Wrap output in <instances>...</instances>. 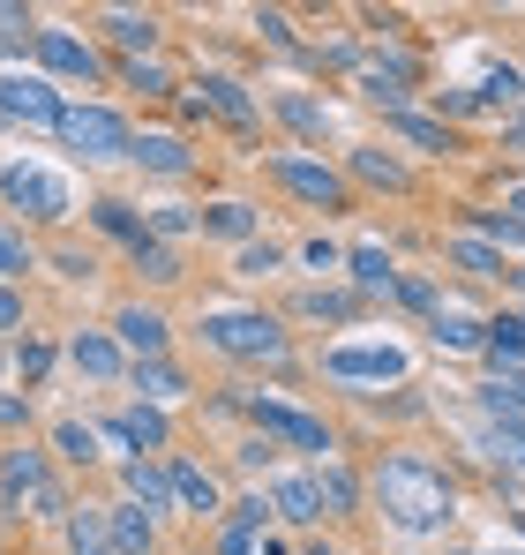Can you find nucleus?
<instances>
[{
	"mask_svg": "<svg viewBox=\"0 0 525 555\" xmlns=\"http://www.w3.org/2000/svg\"><path fill=\"white\" fill-rule=\"evenodd\" d=\"M368 503L398 526V533H443L450 518H458V480L443 473L436 459H421V451H390V459L368 473Z\"/></svg>",
	"mask_w": 525,
	"mask_h": 555,
	"instance_id": "1",
	"label": "nucleus"
},
{
	"mask_svg": "<svg viewBox=\"0 0 525 555\" xmlns=\"http://www.w3.org/2000/svg\"><path fill=\"white\" fill-rule=\"evenodd\" d=\"M68 511H76V495H68V480H61L46 443H0V518L8 526H23V518L61 526Z\"/></svg>",
	"mask_w": 525,
	"mask_h": 555,
	"instance_id": "2",
	"label": "nucleus"
},
{
	"mask_svg": "<svg viewBox=\"0 0 525 555\" xmlns=\"http://www.w3.org/2000/svg\"><path fill=\"white\" fill-rule=\"evenodd\" d=\"M195 331H203V346L218 361H241V369H278L293 353V338H285V323L270 308H203Z\"/></svg>",
	"mask_w": 525,
	"mask_h": 555,
	"instance_id": "3",
	"label": "nucleus"
},
{
	"mask_svg": "<svg viewBox=\"0 0 525 555\" xmlns=\"http://www.w3.org/2000/svg\"><path fill=\"white\" fill-rule=\"evenodd\" d=\"M53 135H61L84 166H120V158L136 151V120H128L120 105H68Z\"/></svg>",
	"mask_w": 525,
	"mask_h": 555,
	"instance_id": "4",
	"label": "nucleus"
},
{
	"mask_svg": "<svg viewBox=\"0 0 525 555\" xmlns=\"http://www.w3.org/2000/svg\"><path fill=\"white\" fill-rule=\"evenodd\" d=\"M0 203L15 218H30V225H68L76 218V188L61 181V173H46V166H30V158L0 166Z\"/></svg>",
	"mask_w": 525,
	"mask_h": 555,
	"instance_id": "5",
	"label": "nucleus"
},
{
	"mask_svg": "<svg viewBox=\"0 0 525 555\" xmlns=\"http://www.w3.org/2000/svg\"><path fill=\"white\" fill-rule=\"evenodd\" d=\"M241 421L270 436V443H293V451H308V459H338V436H331V421H316V413H300V405H285V398H241Z\"/></svg>",
	"mask_w": 525,
	"mask_h": 555,
	"instance_id": "6",
	"label": "nucleus"
},
{
	"mask_svg": "<svg viewBox=\"0 0 525 555\" xmlns=\"http://www.w3.org/2000/svg\"><path fill=\"white\" fill-rule=\"evenodd\" d=\"M262 173L285 188V195H300L308 210H353L346 166H323V158H300V151H270V158H262Z\"/></svg>",
	"mask_w": 525,
	"mask_h": 555,
	"instance_id": "7",
	"label": "nucleus"
},
{
	"mask_svg": "<svg viewBox=\"0 0 525 555\" xmlns=\"http://www.w3.org/2000/svg\"><path fill=\"white\" fill-rule=\"evenodd\" d=\"M98 436L120 443V459H174V413L166 405H143V398H128L120 413H105Z\"/></svg>",
	"mask_w": 525,
	"mask_h": 555,
	"instance_id": "8",
	"label": "nucleus"
},
{
	"mask_svg": "<svg viewBox=\"0 0 525 555\" xmlns=\"http://www.w3.org/2000/svg\"><path fill=\"white\" fill-rule=\"evenodd\" d=\"M105 331H113V346L128 353V369H136V361H166V353H174V323H166V308H158V300H120Z\"/></svg>",
	"mask_w": 525,
	"mask_h": 555,
	"instance_id": "9",
	"label": "nucleus"
},
{
	"mask_svg": "<svg viewBox=\"0 0 525 555\" xmlns=\"http://www.w3.org/2000/svg\"><path fill=\"white\" fill-rule=\"evenodd\" d=\"M30 53H38V76H46V83H53V76H84V83H105V61H98V46H90L84 30H68V23H38Z\"/></svg>",
	"mask_w": 525,
	"mask_h": 555,
	"instance_id": "10",
	"label": "nucleus"
},
{
	"mask_svg": "<svg viewBox=\"0 0 525 555\" xmlns=\"http://www.w3.org/2000/svg\"><path fill=\"white\" fill-rule=\"evenodd\" d=\"M61 113H68V98L53 91L38 68H30V76H23V68H0V120H8V128H15V120H23V128H61Z\"/></svg>",
	"mask_w": 525,
	"mask_h": 555,
	"instance_id": "11",
	"label": "nucleus"
},
{
	"mask_svg": "<svg viewBox=\"0 0 525 555\" xmlns=\"http://www.w3.org/2000/svg\"><path fill=\"white\" fill-rule=\"evenodd\" d=\"M421 83V68H413V53H360V68H353V91L368 98V105H383V113H406V98Z\"/></svg>",
	"mask_w": 525,
	"mask_h": 555,
	"instance_id": "12",
	"label": "nucleus"
},
{
	"mask_svg": "<svg viewBox=\"0 0 525 555\" xmlns=\"http://www.w3.org/2000/svg\"><path fill=\"white\" fill-rule=\"evenodd\" d=\"M188 91H195V98H188V113H195V120L210 113V120H226V128H241V135H256L262 105L248 98V83H233V76H195Z\"/></svg>",
	"mask_w": 525,
	"mask_h": 555,
	"instance_id": "13",
	"label": "nucleus"
},
{
	"mask_svg": "<svg viewBox=\"0 0 525 555\" xmlns=\"http://www.w3.org/2000/svg\"><path fill=\"white\" fill-rule=\"evenodd\" d=\"M166 480H174V511L203 518V526H218V518H226V488H218V473H210V465H195L188 451H174V459H166Z\"/></svg>",
	"mask_w": 525,
	"mask_h": 555,
	"instance_id": "14",
	"label": "nucleus"
},
{
	"mask_svg": "<svg viewBox=\"0 0 525 555\" xmlns=\"http://www.w3.org/2000/svg\"><path fill=\"white\" fill-rule=\"evenodd\" d=\"M98 30L120 46V61H158L166 15H158V8H98Z\"/></svg>",
	"mask_w": 525,
	"mask_h": 555,
	"instance_id": "15",
	"label": "nucleus"
},
{
	"mask_svg": "<svg viewBox=\"0 0 525 555\" xmlns=\"http://www.w3.org/2000/svg\"><path fill=\"white\" fill-rule=\"evenodd\" d=\"M270 518L293 526V533H316L323 526V495H316V473H270Z\"/></svg>",
	"mask_w": 525,
	"mask_h": 555,
	"instance_id": "16",
	"label": "nucleus"
},
{
	"mask_svg": "<svg viewBox=\"0 0 525 555\" xmlns=\"http://www.w3.org/2000/svg\"><path fill=\"white\" fill-rule=\"evenodd\" d=\"M128 166H143V173H158V181H180V173H195V143H188L180 128H136Z\"/></svg>",
	"mask_w": 525,
	"mask_h": 555,
	"instance_id": "17",
	"label": "nucleus"
},
{
	"mask_svg": "<svg viewBox=\"0 0 525 555\" xmlns=\"http://www.w3.org/2000/svg\"><path fill=\"white\" fill-rule=\"evenodd\" d=\"M308 473H316L323 518H331V526H353V518H360V503H368V473H353L346 459H323V465H308Z\"/></svg>",
	"mask_w": 525,
	"mask_h": 555,
	"instance_id": "18",
	"label": "nucleus"
},
{
	"mask_svg": "<svg viewBox=\"0 0 525 555\" xmlns=\"http://www.w3.org/2000/svg\"><path fill=\"white\" fill-rule=\"evenodd\" d=\"M120 503L151 511V518H174V480H166V459H120Z\"/></svg>",
	"mask_w": 525,
	"mask_h": 555,
	"instance_id": "19",
	"label": "nucleus"
},
{
	"mask_svg": "<svg viewBox=\"0 0 525 555\" xmlns=\"http://www.w3.org/2000/svg\"><path fill=\"white\" fill-rule=\"evenodd\" d=\"M68 361H76V375H90L98 390L128 383V353L113 346V331H76V338H68Z\"/></svg>",
	"mask_w": 525,
	"mask_h": 555,
	"instance_id": "20",
	"label": "nucleus"
},
{
	"mask_svg": "<svg viewBox=\"0 0 525 555\" xmlns=\"http://www.w3.org/2000/svg\"><path fill=\"white\" fill-rule=\"evenodd\" d=\"M203 241H233V248H248L262 241V210L248 195H218V203H203Z\"/></svg>",
	"mask_w": 525,
	"mask_h": 555,
	"instance_id": "21",
	"label": "nucleus"
},
{
	"mask_svg": "<svg viewBox=\"0 0 525 555\" xmlns=\"http://www.w3.org/2000/svg\"><path fill=\"white\" fill-rule=\"evenodd\" d=\"M323 369L338 383H383V375H406V353H390V346H331Z\"/></svg>",
	"mask_w": 525,
	"mask_h": 555,
	"instance_id": "22",
	"label": "nucleus"
},
{
	"mask_svg": "<svg viewBox=\"0 0 525 555\" xmlns=\"http://www.w3.org/2000/svg\"><path fill=\"white\" fill-rule=\"evenodd\" d=\"M46 451H53V465H68V473H90V465L105 459V436H98V421H53Z\"/></svg>",
	"mask_w": 525,
	"mask_h": 555,
	"instance_id": "23",
	"label": "nucleus"
},
{
	"mask_svg": "<svg viewBox=\"0 0 525 555\" xmlns=\"http://www.w3.org/2000/svg\"><path fill=\"white\" fill-rule=\"evenodd\" d=\"M105 533H113V555H158V518L136 503H105Z\"/></svg>",
	"mask_w": 525,
	"mask_h": 555,
	"instance_id": "24",
	"label": "nucleus"
},
{
	"mask_svg": "<svg viewBox=\"0 0 525 555\" xmlns=\"http://www.w3.org/2000/svg\"><path fill=\"white\" fill-rule=\"evenodd\" d=\"M128 383H136V398H143V405H166V413L188 398V369H180L174 353H166V361H136Z\"/></svg>",
	"mask_w": 525,
	"mask_h": 555,
	"instance_id": "25",
	"label": "nucleus"
},
{
	"mask_svg": "<svg viewBox=\"0 0 525 555\" xmlns=\"http://www.w3.org/2000/svg\"><path fill=\"white\" fill-rule=\"evenodd\" d=\"M346 278H353V293H398V256L390 248H375V241H360V248H346Z\"/></svg>",
	"mask_w": 525,
	"mask_h": 555,
	"instance_id": "26",
	"label": "nucleus"
},
{
	"mask_svg": "<svg viewBox=\"0 0 525 555\" xmlns=\"http://www.w3.org/2000/svg\"><path fill=\"white\" fill-rule=\"evenodd\" d=\"M270 113H278L300 143H323V135H331V105L308 98V91H278V98H270Z\"/></svg>",
	"mask_w": 525,
	"mask_h": 555,
	"instance_id": "27",
	"label": "nucleus"
},
{
	"mask_svg": "<svg viewBox=\"0 0 525 555\" xmlns=\"http://www.w3.org/2000/svg\"><path fill=\"white\" fill-rule=\"evenodd\" d=\"M383 128H390V135H406V143H421L428 158H450V151H458L450 120H436V113H413V105H406V113H383Z\"/></svg>",
	"mask_w": 525,
	"mask_h": 555,
	"instance_id": "28",
	"label": "nucleus"
},
{
	"mask_svg": "<svg viewBox=\"0 0 525 555\" xmlns=\"http://www.w3.org/2000/svg\"><path fill=\"white\" fill-rule=\"evenodd\" d=\"M346 181H368V188H390V195H398V188H413V173H406L390 151H375V143H353V151H346Z\"/></svg>",
	"mask_w": 525,
	"mask_h": 555,
	"instance_id": "29",
	"label": "nucleus"
},
{
	"mask_svg": "<svg viewBox=\"0 0 525 555\" xmlns=\"http://www.w3.org/2000/svg\"><path fill=\"white\" fill-rule=\"evenodd\" d=\"M61 541H68V555H113V533H105V503H76V511L61 518Z\"/></svg>",
	"mask_w": 525,
	"mask_h": 555,
	"instance_id": "30",
	"label": "nucleus"
},
{
	"mask_svg": "<svg viewBox=\"0 0 525 555\" xmlns=\"http://www.w3.org/2000/svg\"><path fill=\"white\" fill-rule=\"evenodd\" d=\"M90 225H98L105 241H120V248L143 241V210H136L128 195H98V203H90Z\"/></svg>",
	"mask_w": 525,
	"mask_h": 555,
	"instance_id": "31",
	"label": "nucleus"
},
{
	"mask_svg": "<svg viewBox=\"0 0 525 555\" xmlns=\"http://www.w3.org/2000/svg\"><path fill=\"white\" fill-rule=\"evenodd\" d=\"M443 263H458L465 278H481V285H488V278H503V256H496L481 233H450V241H443Z\"/></svg>",
	"mask_w": 525,
	"mask_h": 555,
	"instance_id": "32",
	"label": "nucleus"
},
{
	"mask_svg": "<svg viewBox=\"0 0 525 555\" xmlns=\"http://www.w3.org/2000/svg\"><path fill=\"white\" fill-rule=\"evenodd\" d=\"M428 331H436V346H450V353H481V338H488V323L465 315V308H450V300L428 315Z\"/></svg>",
	"mask_w": 525,
	"mask_h": 555,
	"instance_id": "33",
	"label": "nucleus"
},
{
	"mask_svg": "<svg viewBox=\"0 0 525 555\" xmlns=\"http://www.w3.org/2000/svg\"><path fill=\"white\" fill-rule=\"evenodd\" d=\"M180 233H203V203H158V210H143V241L174 248Z\"/></svg>",
	"mask_w": 525,
	"mask_h": 555,
	"instance_id": "34",
	"label": "nucleus"
},
{
	"mask_svg": "<svg viewBox=\"0 0 525 555\" xmlns=\"http://www.w3.org/2000/svg\"><path fill=\"white\" fill-rule=\"evenodd\" d=\"M481 353H488L496 369H525V323H518V315H488V338H481Z\"/></svg>",
	"mask_w": 525,
	"mask_h": 555,
	"instance_id": "35",
	"label": "nucleus"
},
{
	"mask_svg": "<svg viewBox=\"0 0 525 555\" xmlns=\"http://www.w3.org/2000/svg\"><path fill=\"white\" fill-rule=\"evenodd\" d=\"M128 263H136V278H151V285H180V248H166V241H136L128 248Z\"/></svg>",
	"mask_w": 525,
	"mask_h": 555,
	"instance_id": "36",
	"label": "nucleus"
},
{
	"mask_svg": "<svg viewBox=\"0 0 525 555\" xmlns=\"http://www.w3.org/2000/svg\"><path fill=\"white\" fill-rule=\"evenodd\" d=\"M120 91H136V98H174V68L166 61H120Z\"/></svg>",
	"mask_w": 525,
	"mask_h": 555,
	"instance_id": "37",
	"label": "nucleus"
},
{
	"mask_svg": "<svg viewBox=\"0 0 525 555\" xmlns=\"http://www.w3.org/2000/svg\"><path fill=\"white\" fill-rule=\"evenodd\" d=\"M285 263H293L285 241H248V248H233V278H278Z\"/></svg>",
	"mask_w": 525,
	"mask_h": 555,
	"instance_id": "38",
	"label": "nucleus"
},
{
	"mask_svg": "<svg viewBox=\"0 0 525 555\" xmlns=\"http://www.w3.org/2000/svg\"><path fill=\"white\" fill-rule=\"evenodd\" d=\"M465 233H481L496 256H503V248H518V256H525V225L511 218V210H473V225H465Z\"/></svg>",
	"mask_w": 525,
	"mask_h": 555,
	"instance_id": "39",
	"label": "nucleus"
},
{
	"mask_svg": "<svg viewBox=\"0 0 525 555\" xmlns=\"http://www.w3.org/2000/svg\"><path fill=\"white\" fill-rule=\"evenodd\" d=\"M38 271V248L23 241V225H0V285H23Z\"/></svg>",
	"mask_w": 525,
	"mask_h": 555,
	"instance_id": "40",
	"label": "nucleus"
},
{
	"mask_svg": "<svg viewBox=\"0 0 525 555\" xmlns=\"http://www.w3.org/2000/svg\"><path fill=\"white\" fill-rule=\"evenodd\" d=\"M8 361H15V375H23V390H38V383H46V375H53V346H46V338H30V331H23V338H15V346H8Z\"/></svg>",
	"mask_w": 525,
	"mask_h": 555,
	"instance_id": "41",
	"label": "nucleus"
},
{
	"mask_svg": "<svg viewBox=\"0 0 525 555\" xmlns=\"http://www.w3.org/2000/svg\"><path fill=\"white\" fill-rule=\"evenodd\" d=\"M300 308H308L316 323H353V315H360V293H338V285H316V293H308Z\"/></svg>",
	"mask_w": 525,
	"mask_h": 555,
	"instance_id": "42",
	"label": "nucleus"
},
{
	"mask_svg": "<svg viewBox=\"0 0 525 555\" xmlns=\"http://www.w3.org/2000/svg\"><path fill=\"white\" fill-rule=\"evenodd\" d=\"M390 300H406V308L436 315V308H443V285H436V278H421V271H398V293H390Z\"/></svg>",
	"mask_w": 525,
	"mask_h": 555,
	"instance_id": "43",
	"label": "nucleus"
},
{
	"mask_svg": "<svg viewBox=\"0 0 525 555\" xmlns=\"http://www.w3.org/2000/svg\"><path fill=\"white\" fill-rule=\"evenodd\" d=\"M300 263H308V271H316V278H346V248L316 233V241H300Z\"/></svg>",
	"mask_w": 525,
	"mask_h": 555,
	"instance_id": "44",
	"label": "nucleus"
},
{
	"mask_svg": "<svg viewBox=\"0 0 525 555\" xmlns=\"http://www.w3.org/2000/svg\"><path fill=\"white\" fill-rule=\"evenodd\" d=\"M23 323H30L23 285H0V346H15V338H23Z\"/></svg>",
	"mask_w": 525,
	"mask_h": 555,
	"instance_id": "45",
	"label": "nucleus"
},
{
	"mask_svg": "<svg viewBox=\"0 0 525 555\" xmlns=\"http://www.w3.org/2000/svg\"><path fill=\"white\" fill-rule=\"evenodd\" d=\"M23 428H30V390H0V436L23 443Z\"/></svg>",
	"mask_w": 525,
	"mask_h": 555,
	"instance_id": "46",
	"label": "nucleus"
},
{
	"mask_svg": "<svg viewBox=\"0 0 525 555\" xmlns=\"http://www.w3.org/2000/svg\"><path fill=\"white\" fill-rule=\"evenodd\" d=\"M256 30L278 46V53H293V15H285V8H256Z\"/></svg>",
	"mask_w": 525,
	"mask_h": 555,
	"instance_id": "47",
	"label": "nucleus"
},
{
	"mask_svg": "<svg viewBox=\"0 0 525 555\" xmlns=\"http://www.w3.org/2000/svg\"><path fill=\"white\" fill-rule=\"evenodd\" d=\"M241 465H248V473H270V465H278V443L248 428V443H241Z\"/></svg>",
	"mask_w": 525,
	"mask_h": 555,
	"instance_id": "48",
	"label": "nucleus"
},
{
	"mask_svg": "<svg viewBox=\"0 0 525 555\" xmlns=\"http://www.w3.org/2000/svg\"><path fill=\"white\" fill-rule=\"evenodd\" d=\"M61 278H98V256H90V248H61Z\"/></svg>",
	"mask_w": 525,
	"mask_h": 555,
	"instance_id": "49",
	"label": "nucleus"
},
{
	"mask_svg": "<svg viewBox=\"0 0 525 555\" xmlns=\"http://www.w3.org/2000/svg\"><path fill=\"white\" fill-rule=\"evenodd\" d=\"M503 151H525V105H518V113H503Z\"/></svg>",
	"mask_w": 525,
	"mask_h": 555,
	"instance_id": "50",
	"label": "nucleus"
},
{
	"mask_svg": "<svg viewBox=\"0 0 525 555\" xmlns=\"http://www.w3.org/2000/svg\"><path fill=\"white\" fill-rule=\"evenodd\" d=\"M496 210H511V218L525 225V181H511V188H503V203H496Z\"/></svg>",
	"mask_w": 525,
	"mask_h": 555,
	"instance_id": "51",
	"label": "nucleus"
},
{
	"mask_svg": "<svg viewBox=\"0 0 525 555\" xmlns=\"http://www.w3.org/2000/svg\"><path fill=\"white\" fill-rule=\"evenodd\" d=\"M300 555H346V548H338V541H308Z\"/></svg>",
	"mask_w": 525,
	"mask_h": 555,
	"instance_id": "52",
	"label": "nucleus"
},
{
	"mask_svg": "<svg viewBox=\"0 0 525 555\" xmlns=\"http://www.w3.org/2000/svg\"><path fill=\"white\" fill-rule=\"evenodd\" d=\"M503 278H511V285H518V293H525V263H503Z\"/></svg>",
	"mask_w": 525,
	"mask_h": 555,
	"instance_id": "53",
	"label": "nucleus"
},
{
	"mask_svg": "<svg viewBox=\"0 0 525 555\" xmlns=\"http://www.w3.org/2000/svg\"><path fill=\"white\" fill-rule=\"evenodd\" d=\"M262 555H285V548H278V541H262Z\"/></svg>",
	"mask_w": 525,
	"mask_h": 555,
	"instance_id": "54",
	"label": "nucleus"
},
{
	"mask_svg": "<svg viewBox=\"0 0 525 555\" xmlns=\"http://www.w3.org/2000/svg\"><path fill=\"white\" fill-rule=\"evenodd\" d=\"M518 323H525V308H518Z\"/></svg>",
	"mask_w": 525,
	"mask_h": 555,
	"instance_id": "55",
	"label": "nucleus"
},
{
	"mask_svg": "<svg viewBox=\"0 0 525 555\" xmlns=\"http://www.w3.org/2000/svg\"><path fill=\"white\" fill-rule=\"evenodd\" d=\"M0 128H8V120H0Z\"/></svg>",
	"mask_w": 525,
	"mask_h": 555,
	"instance_id": "56",
	"label": "nucleus"
},
{
	"mask_svg": "<svg viewBox=\"0 0 525 555\" xmlns=\"http://www.w3.org/2000/svg\"><path fill=\"white\" fill-rule=\"evenodd\" d=\"M195 555H203V548H195Z\"/></svg>",
	"mask_w": 525,
	"mask_h": 555,
	"instance_id": "57",
	"label": "nucleus"
}]
</instances>
